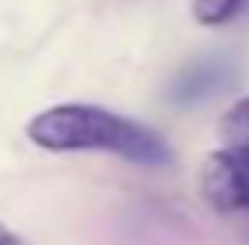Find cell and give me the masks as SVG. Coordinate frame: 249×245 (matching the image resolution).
<instances>
[{
  "label": "cell",
  "mask_w": 249,
  "mask_h": 245,
  "mask_svg": "<svg viewBox=\"0 0 249 245\" xmlns=\"http://www.w3.org/2000/svg\"><path fill=\"white\" fill-rule=\"evenodd\" d=\"M219 138L202 164V195L215 212H249V98L222 114Z\"/></svg>",
  "instance_id": "2"
},
{
  "label": "cell",
  "mask_w": 249,
  "mask_h": 245,
  "mask_svg": "<svg viewBox=\"0 0 249 245\" xmlns=\"http://www.w3.org/2000/svg\"><path fill=\"white\" fill-rule=\"evenodd\" d=\"M249 7V0H192V17L202 27H222L236 20Z\"/></svg>",
  "instance_id": "4"
},
{
  "label": "cell",
  "mask_w": 249,
  "mask_h": 245,
  "mask_svg": "<svg viewBox=\"0 0 249 245\" xmlns=\"http://www.w3.org/2000/svg\"><path fill=\"white\" fill-rule=\"evenodd\" d=\"M27 138L47 151H105L148 168L172 162V148L159 131L94 104L47 108L27 124Z\"/></svg>",
  "instance_id": "1"
},
{
  "label": "cell",
  "mask_w": 249,
  "mask_h": 245,
  "mask_svg": "<svg viewBox=\"0 0 249 245\" xmlns=\"http://www.w3.org/2000/svg\"><path fill=\"white\" fill-rule=\"evenodd\" d=\"M229 78H232V71L222 61H199V64H192L189 71L178 74V81L172 84V98L178 104H196L209 94L222 91L229 84Z\"/></svg>",
  "instance_id": "3"
},
{
  "label": "cell",
  "mask_w": 249,
  "mask_h": 245,
  "mask_svg": "<svg viewBox=\"0 0 249 245\" xmlns=\"http://www.w3.org/2000/svg\"><path fill=\"white\" fill-rule=\"evenodd\" d=\"M0 245H24V242H20L10 229H3V225H0Z\"/></svg>",
  "instance_id": "5"
}]
</instances>
